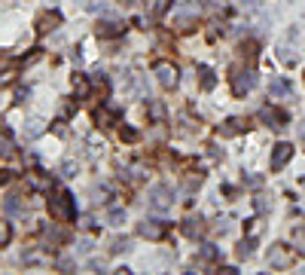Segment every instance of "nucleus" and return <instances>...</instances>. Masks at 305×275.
I'll use <instances>...</instances> for the list:
<instances>
[{"label":"nucleus","instance_id":"obj_4","mask_svg":"<svg viewBox=\"0 0 305 275\" xmlns=\"http://www.w3.org/2000/svg\"><path fill=\"white\" fill-rule=\"evenodd\" d=\"M171 190L168 187H153L150 190V205L156 208V211H165V208H171Z\"/></svg>","mask_w":305,"mask_h":275},{"label":"nucleus","instance_id":"obj_23","mask_svg":"<svg viewBox=\"0 0 305 275\" xmlns=\"http://www.w3.org/2000/svg\"><path fill=\"white\" fill-rule=\"evenodd\" d=\"M202 77H205V80H202V86H205V89H211V86H214V77H211V70H202Z\"/></svg>","mask_w":305,"mask_h":275},{"label":"nucleus","instance_id":"obj_26","mask_svg":"<svg viewBox=\"0 0 305 275\" xmlns=\"http://www.w3.org/2000/svg\"><path fill=\"white\" fill-rule=\"evenodd\" d=\"M299 138H302V141H305V122H302V126H299Z\"/></svg>","mask_w":305,"mask_h":275},{"label":"nucleus","instance_id":"obj_17","mask_svg":"<svg viewBox=\"0 0 305 275\" xmlns=\"http://www.w3.org/2000/svg\"><path fill=\"white\" fill-rule=\"evenodd\" d=\"M199 233H202L199 220H186V236H199Z\"/></svg>","mask_w":305,"mask_h":275},{"label":"nucleus","instance_id":"obj_1","mask_svg":"<svg viewBox=\"0 0 305 275\" xmlns=\"http://www.w3.org/2000/svg\"><path fill=\"white\" fill-rule=\"evenodd\" d=\"M49 214L55 217V220H70L73 217V202H70V196L64 193V190H55V196L49 199Z\"/></svg>","mask_w":305,"mask_h":275},{"label":"nucleus","instance_id":"obj_12","mask_svg":"<svg viewBox=\"0 0 305 275\" xmlns=\"http://www.w3.org/2000/svg\"><path fill=\"white\" fill-rule=\"evenodd\" d=\"M241 126H244V122L232 116V119H226V122H223V135H235V132H241Z\"/></svg>","mask_w":305,"mask_h":275},{"label":"nucleus","instance_id":"obj_6","mask_svg":"<svg viewBox=\"0 0 305 275\" xmlns=\"http://www.w3.org/2000/svg\"><path fill=\"white\" fill-rule=\"evenodd\" d=\"M137 233H141L144 239H153V242H156V239L165 236V223H162V220H144V223L137 227Z\"/></svg>","mask_w":305,"mask_h":275},{"label":"nucleus","instance_id":"obj_25","mask_svg":"<svg viewBox=\"0 0 305 275\" xmlns=\"http://www.w3.org/2000/svg\"><path fill=\"white\" fill-rule=\"evenodd\" d=\"M165 3H168V0H156V6H153V12H156V15H162V12H165Z\"/></svg>","mask_w":305,"mask_h":275},{"label":"nucleus","instance_id":"obj_24","mask_svg":"<svg viewBox=\"0 0 305 275\" xmlns=\"http://www.w3.org/2000/svg\"><path fill=\"white\" fill-rule=\"evenodd\" d=\"M122 141H137V132L134 129H122Z\"/></svg>","mask_w":305,"mask_h":275},{"label":"nucleus","instance_id":"obj_21","mask_svg":"<svg viewBox=\"0 0 305 275\" xmlns=\"http://www.w3.org/2000/svg\"><path fill=\"white\" fill-rule=\"evenodd\" d=\"M238 257H241V260L251 257V242H241V245H238Z\"/></svg>","mask_w":305,"mask_h":275},{"label":"nucleus","instance_id":"obj_5","mask_svg":"<svg viewBox=\"0 0 305 275\" xmlns=\"http://www.w3.org/2000/svg\"><path fill=\"white\" fill-rule=\"evenodd\" d=\"M192 18H199V3H186V6H180V9L174 12V21H177L183 31L189 28V21H192Z\"/></svg>","mask_w":305,"mask_h":275},{"label":"nucleus","instance_id":"obj_11","mask_svg":"<svg viewBox=\"0 0 305 275\" xmlns=\"http://www.w3.org/2000/svg\"><path fill=\"white\" fill-rule=\"evenodd\" d=\"M73 89H76V95H79V98H86V95H89V83L82 80V73H73Z\"/></svg>","mask_w":305,"mask_h":275},{"label":"nucleus","instance_id":"obj_18","mask_svg":"<svg viewBox=\"0 0 305 275\" xmlns=\"http://www.w3.org/2000/svg\"><path fill=\"white\" fill-rule=\"evenodd\" d=\"M266 208H272V199H266V196H257V211H266Z\"/></svg>","mask_w":305,"mask_h":275},{"label":"nucleus","instance_id":"obj_7","mask_svg":"<svg viewBox=\"0 0 305 275\" xmlns=\"http://www.w3.org/2000/svg\"><path fill=\"white\" fill-rule=\"evenodd\" d=\"M232 89H235V95H244V92H251V89H254V73H251V70H235Z\"/></svg>","mask_w":305,"mask_h":275},{"label":"nucleus","instance_id":"obj_15","mask_svg":"<svg viewBox=\"0 0 305 275\" xmlns=\"http://www.w3.org/2000/svg\"><path fill=\"white\" fill-rule=\"evenodd\" d=\"M0 156H12V141H9V135H0Z\"/></svg>","mask_w":305,"mask_h":275},{"label":"nucleus","instance_id":"obj_3","mask_svg":"<svg viewBox=\"0 0 305 275\" xmlns=\"http://www.w3.org/2000/svg\"><path fill=\"white\" fill-rule=\"evenodd\" d=\"M156 77H159V83H162L165 89L177 86V67L168 64V61H159V64H156Z\"/></svg>","mask_w":305,"mask_h":275},{"label":"nucleus","instance_id":"obj_19","mask_svg":"<svg viewBox=\"0 0 305 275\" xmlns=\"http://www.w3.org/2000/svg\"><path fill=\"white\" fill-rule=\"evenodd\" d=\"M116 31H119L116 24H98V34H104V37H107V34H116Z\"/></svg>","mask_w":305,"mask_h":275},{"label":"nucleus","instance_id":"obj_8","mask_svg":"<svg viewBox=\"0 0 305 275\" xmlns=\"http://www.w3.org/2000/svg\"><path fill=\"white\" fill-rule=\"evenodd\" d=\"M290 156H293V147H290V144H278L275 153H272V171H281Z\"/></svg>","mask_w":305,"mask_h":275},{"label":"nucleus","instance_id":"obj_13","mask_svg":"<svg viewBox=\"0 0 305 275\" xmlns=\"http://www.w3.org/2000/svg\"><path fill=\"white\" fill-rule=\"evenodd\" d=\"M293 248H296V251H299V254L305 257V227L293 233Z\"/></svg>","mask_w":305,"mask_h":275},{"label":"nucleus","instance_id":"obj_9","mask_svg":"<svg viewBox=\"0 0 305 275\" xmlns=\"http://www.w3.org/2000/svg\"><path fill=\"white\" fill-rule=\"evenodd\" d=\"M260 119H263V122H272V129H281V126L287 122V116H284L281 110H275V107H263V110H260Z\"/></svg>","mask_w":305,"mask_h":275},{"label":"nucleus","instance_id":"obj_22","mask_svg":"<svg viewBox=\"0 0 305 275\" xmlns=\"http://www.w3.org/2000/svg\"><path fill=\"white\" fill-rule=\"evenodd\" d=\"M6 242H9V227L0 220V245H6Z\"/></svg>","mask_w":305,"mask_h":275},{"label":"nucleus","instance_id":"obj_16","mask_svg":"<svg viewBox=\"0 0 305 275\" xmlns=\"http://www.w3.org/2000/svg\"><path fill=\"white\" fill-rule=\"evenodd\" d=\"M40 132H43V122H37V119H34V122H27V138H37Z\"/></svg>","mask_w":305,"mask_h":275},{"label":"nucleus","instance_id":"obj_2","mask_svg":"<svg viewBox=\"0 0 305 275\" xmlns=\"http://www.w3.org/2000/svg\"><path fill=\"white\" fill-rule=\"evenodd\" d=\"M266 260H269L272 269H290V266H293V248H287V245H272L269 254H266Z\"/></svg>","mask_w":305,"mask_h":275},{"label":"nucleus","instance_id":"obj_10","mask_svg":"<svg viewBox=\"0 0 305 275\" xmlns=\"http://www.w3.org/2000/svg\"><path fill=\"white\" fill-rule=\"evenodd\" d=\"M116 113H119L116 107H104V110H98V113H95V119H98V122H104V126H110V122L116 119Z\"/></svg>","mask_w":305,"mask_h":275},{"label":"nucleus","instance_id":"obj_14","mask_svg":"<svg viewBox=\"0 0 305 275\" xmlns=\"http://www.w3.org/2000/svg\"><path fill=\"white\" fill-rule=\"evenodd\" d=\"M269 89H272V95H287V92H290V86H287L284 80H272Z\"/></svg>","mask_w":305,"mask_h":275},{"label":"nucleus","instance_id":"obj_20","mask_svg":"<svg viewBox=\"0 0 305 275\" xmlns=\"http://www.w3.org/2000/svg\"><path fill=\"white\" fill-rule=\"evenodd\" d=\"M119 220H125V211L113 208V211H110V223H119Z\"/></svg>","mask_w":305,"mask_h":275}]
</instances>
